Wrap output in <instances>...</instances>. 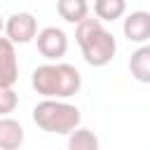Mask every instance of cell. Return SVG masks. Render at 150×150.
Instances as JSON below:
<instances>
[{
	"label": "cell",
	"mask_w": 150,
	"mask_h": 150,
	"mask_svg": "<svg viewBox=\"0 0 150 150\" xmlns=\"http://www.w3.org/2000/svg\"><path fill=\"white\" fill-rule=\"evenodd\" d=\"M21 145H23V127L12 117H2L0 120V150H19Z\"/></svg>",
	"instance_id": "ba28073f"
},
{
	"label": "cell",
	"mask_w": 150,
	"mask_h": 150,
	"mask_svg": "<svg viewBox=\"0 0 150 150\" xmlns=\"http://www.w3.org/2000/svg\"><path fill=\"white\" fill-rule=\"evenodd\" d=\"M38 42V52L47 59V61H59L66 52H68V35L56 28V26H47L35 35Z\"/></svg>",
	"instance_id": "277c9868"
},
{
	"label": "cell",
	"mask_w": 150,
	"mask_h": 150,
	"mask_svg": "<svg viewBox=\"0 0 150 150\" xmlns=\"http://www.w3.org/2000/svg\"><path fill=\"white\" fill-rule=\"evenodd\" d=\"M68 150H98V136L89 129L77 127L68 134Z\"/></svg>",
	"instance_id": "7c38bea8"
},
{
	"label": "cell",
	"mask_w": 150,
	"mask_h": 150,
	"mask_svg": "<svg viewBox=\"0 0 150 150\" xmlns=\"http://www.w3.org/2000/svg\"><path fill=\"white\" fill-rule=\"evenodd\" d=\"M129 70L134 75V80L138 82H150V45L138 47L131 59H129Z\"/></svg>",
	"instance_id": "30bf717a"
},
{
	"label": "cell",
	"mask_w": 150,
	"mask_h": 150,
	"mask_svg": "<svg viewBox=\"0 0 150 150\" xmlns=\"http://www.w3.org/2000/svg\"><path fill=\"white\" fill-rule=\"evenodd\" d=\"M19 105V96L12 87H0V117L14 112V108Z\"/></svg>",
	"instance_id": "4fadbf2b"
},
{
	"label": "cell",
	"mask_w": 150,
	"mask_h": 150,
	"mask_svg": "<svg viewBox=\"0 0 150 150\" xmlns=\"http://www.w3.org/2000/svg\"><path fill=\"white\" fill-rule=\"evenodd\" d=\"M80 110L66 101L45 98L33 108V122L49 134H70L80 127Z\"/></svg>",
	"instance_id": "3957f363"
},
{
	"label": "cell",
	"mask_w": 150,
	"mask_h": 150,
	"mask_svg": "<svg viewBox=\"0 0 150 150\" xmlns=\"http://www.w3.org/2000/svg\"><path fill=\"white\" fill-rule=\"evenodd\" d=\"M56 12L63 21L80 23V21L87 19L89 5H87V0H56Z\"/></svg>",
	"instance_id": "9c48e42d"
},
{
	"label": "cell",
	"mask_w": 150,
	"mask_h": 150,
	"mask_svg": "<svg viewBox=\"0 0 150 150\" xmlns=\"http://www.w3.org/2000/svg\"><path fill=\"white\" fill-rule=\"evenodd\" d=\"M77 45L82 49V56L89 66L94 68H103L112 61L115 52H117V42L112 38L110 30L103 28L101 19H84L77 23L75 30Z\"/></svg>",
	"instance_id": "7a4b0ae2"
},
{
	"label": "cell",
	"mask_w": 150,
	"mask_h": 150,
	"mask_svg": "<svg viewBox=\"0 0 150 150\" xmlns=\"http://www.w3.org/2000/svg\"><path fill=\"white\" fill-rule=\"evenodd\" d=\"M2 28H5V23H2V19H0V30H2Z\"/></svg>",
	"instance_id": "5bb4252c"
},
{
	"label": "cell",
	"mask_w": 150,
	"mask_h": 150,
	"mask_svg": "<svg viewBox=\"0 0 150 150\" xmlns=\"http://www.w3.org/2000/svg\"><path fill=\"white\" fill-rule=\"evenodd\" d=\"M16 80H19V61L14 42L9 38H0V87H14Z\"/></svg>",
	"instance_id": "8992f818"
},
{
	"label": "cell",
	"mask_w": 150,
	"mask_h": 150,
	"mask_svg": "<svg viewBox=\"0 0 150 150\" xmlns=\"http://www.w3.org/2000/svg\"><path fill=\"white\" fill-rule=\"evenodd\" d=\"M129 42H145L150 38V12H131L122 26Z\"/></svg>",
	"instance_id": "52a82bcc"
},
{
	"label": "cell",
	"mask_w": 150,
	"mask_h": 150,
	"mask_svg": "<svg viewBox=\"0 0 150 150\" xmlns=\"http://www.w3.org/2000/svg\"><path fill=\"white\" fill-rule=\"evenodd\" d=\"M33 89L45 98H68L82 87V75L70 63H42L33 70Z\"/></svg>",
	"instance_id": "6da1fadb"
},
{
	"label": "cell",
	"mask_w": 150,
	"mask_h": 150,
	"mask_svg": "<svg viewBox=\"0 0 150 150\" xmlns=\"http://www.w3.org/2000/svg\"><path fill=\"white\" fill-rule=\"evenodd\" d=\"M5 33H7V38L14 45H26V42H30L38 35V21L28 12H16V14H12L7 19Z\"/></svg>",
	"instance_id": "5b68a950"
},
{
	"label": "cell",
	"mask_w": 150,
	"mask_h": 150,
	"mask_svg": "<svg viewBox=\"0 0 150 150\" xmlns=\"http://www.w3.org/2000/svg\"><path fill=\"white\" fill-rule=\"evenodd\" d=\"M94 12L101 21H115L120 16H124L127 12V0H96L94 2Z\"/></svg>",
	"instance_id": "8fae6325"
}]
</instances>
